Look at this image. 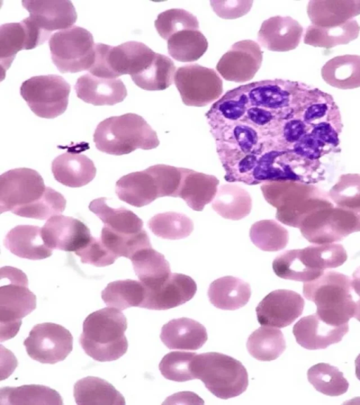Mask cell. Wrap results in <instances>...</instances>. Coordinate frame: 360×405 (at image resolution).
I'll list each match as a JSON object with an SVG mask.
<instances>
[{"label": "cell", "instance_id": "6da1fadb", "mask_svg": "<svg viewBox=\"0 0 360 405\" xmlns=\"http://www.w3.org/2000/svg\"><path fill=\"white\" fill-rule=\"evenodd\" d=\"M264 199L276 208L281 223L299 229L310 214L335 205L323 189L314 184L296 181H269L261 186Z\"/></svg>", "mask_w": 360, "mask_h": 405}, {"label": "cell", "instance_id": "7a4b0ae2", "mask_svg": "<svg viewBox=\"0 0 360 405\" xmlns=\"http://www.w3.org/2000/svg\"><path fill=\"white\" fill-rule=\"evenodd\" d=\"M127 318L120 310L113 307L99 309L84 321L80 345L96 361L117 360L127 351Z\"/></svg>", "mask_w": 360, "mask_h": 405}, {"label": "cell", "instance_id": "3957f363", "mask_svg": "<svg viewBox=\"0 0 360 405\" xmlns=\"http://www.w3.org/2000/svg\"><path fill=\"white\" fill-rule=\"evenodd\" d=\"M94 142L100 151L114 155L129 154L138 148L150 150L160 144L157 133L134 113L101 121L95 129Z\"/></svg>", "mask_w": 360, "mask_h": 405}, {"label": "cell", "instance_id": "277c9868", "mask_svg": "<svg viewBox=\"0 0 360 405\" xmlns=\"http://www.w3.org/2000/svg\"><path fill=\"white\" fill-rule=\"evenodd\" d=\"M351 278L335 271L303 284L305 298L316 305L317 315L333 326L348 323L354 316L356 302L351 295Z\"/></svg>", "mask_w": 360, "mask_h": 405}, {"label": "cell", "instance_id": "5b68a950", "mask_svg": "<svg viewBox=\"0 0 360 405\" xmlns=\"http://www.w3.org/2000/svg\"><path fill=\"white\" fill-rule=\"evenodd\" d=\"M320 160H311L291 150L270 148L259 157L252 172L253 185L269 181H296L315 184L326 179Z\"/></svg>", "mask_w": 360, "mask_h": 405}, {"label": "cell", "instance_id": "8992f818", "mask_svg": "<svg viewBox=\"0 0 360 405\" xmlns=\"http://www.w3.org/2000/svg\"><path fill=\"white\" fill-rule=\"evenodd\" d=\"M195 379H200L214 396L237 397L248 386V374L240 361L219 352L196 354L192 363Z\"/></svg>", "mask_w": 360, "mask_h": 405}, {"label": "cell", "instance_id": "52a82bcc", "mask_svg": "<svg viewBox=\"0 0 360 405\" xmlns=\"http://www.w3.org/2000/svg\"><path fill=\"white\" fill-rule=\"evenodd\" d=\"M0 275L6 281L0 287V340L3 342L18 333L21 319L35 309L37 298L29 290L27 278L21 270L4 266Z\"/></svg>", "mask_w": 360, "mask_h": 405}, {"label": "cell", "instance_id": "ba28073f", "mask_svg": "<svg viewBox=\"0 0 360 405\" xmlns=\"http://www.w3.org/2000/svg\"><path fill=\"white\" fill-rule=\"evenodd\" d=\"M53 64L62 73L88 70L95 60L91 33L77 25L53 33L49 39Z\"/></svg>", "mask_w": 360, "mask_h": 405}, {"label": "cell", "instance_id": "9c48e42d", "mask_svg": "<svg viewBox=\"0 0 360 405\" xmlns=\"http://www.w3.org/2000/svg\"><path fill=\"white\" fill-rule=\"evenodd\" d=\"M299 229L302 236L313 244L339 242L360 231V211L335 205L321 208L308 215Z\"/></svg>", "mask_w": 360, "mask_h": 405}, {"label": "cell", "instance_id": "30bf717a", "mask_svg": "<svg viewBox=\"0 0 360 405\" xmlns=\"http://www.w3.org/2000/svg\"><path fill=\"white\" fill-rule=\"evenodd\" d=\"M48 186L37 171L30 168L8 170L0 176V210L20 216L38 203Z\"/></svg>", "mask_w": 360, "mask_h": 405}, {"label": "cell", "instance_id": "8fae6325", "mask_svg": "<svg viewBox=\"0 0 360 405\" xmlns=\"http://www.w3.org/2000/svg\"><path fill=\"white\" fill-rule=\"evenodd\" d=\"M70 85L56 75L32 77L22 83L20 95L38 117L53 119L62 115L68 105Z\"/></svg>", "mask_w": 360, "mask_h": 405}, {"label": "cell", "instance_id": "7c38bea8", "mask_svg": "<svg viewBox=\"0 0 360 405\" xmlns=\"http://www.w3.org/2000/svg\"><path fill=\"white\" fill-rule=\"evenodd\" d=\"M174 83L186 105L202 107L218 99L223 82L217 72L198 64L179 67Z\"/></svg>", "mask_w": 360, "mask_h": 405}, {"label": "cell", "instance_id": "4fadbf2b", "mask_svg": "<svg viewBox=\"0 0 360 405\" xmlns=\"http://www.w3.org/2000/svg\"><path fill=\"white\" fill-rule=\"evenodd\" d=\"M27 354L42 364L63 361L72 350L73 338L61 325L42 323L35 325L23 342Z\"/></svg>", "mask_w": 360, "mask_h": 405}, {"label": "cell", "instance_id": "5bb4252c", "mask_svg": "<svg viewBox=\"0 0 360 405\" xmlns=\"http://www.w3.org/2000/svg\"><path fill=\"white\" fill-rule=\"evenodd\" d=\"M22 6L30 13L25 22L35 32L42 44L53 31L63 30L73 26L77 14L70 1H22Z\"/></svg>", "mask_w": 360, "mask_h": 405}, {"label": "cell", "instance_id": "9a60e30c", "mask_svg": "<svg viewBox=\"0 0 360 405\" xmlns=\"http://www.w3.org/2000/svg\"><path fill=\"white\" fill-rule=\"evenodd\" d=\"M146 45L139 41H127L118 46L97 43L95 60L89 70L90 74L103 78L116 79L123 75H131Z\"/></svg>", "mask_w": 360, "mask_h": 405}, {"label": "cell", "instance_id": "2e32d148", "mask_svg": "<svg viewBox=\"0 0 360 405\" xmlns=\"http://www.w3.org/2000/svg\"><path fill=\"white\" fill-rule=\"evenodd\" d=\"M263 52L250 39L236 42L219 59L218 73L226 80L243 83L252 79L261 67Z\"/></svg>", "mask_w": 360, "mask_h": 405}, {"label": "cell", "instance_id": "e0dca14e", "mask_svg": "<svg viewBox=\"0 0 360 405\" xmlns=\"http://www.w3.org/2000/svg\"><path fill=\"white\" fill-rule=\"evenodd\" d=\"M304 307V300L299 293L290 290H276L258 304L257 320L261 325L284 328L300 316Z\"/></svg>", "mask_w": 360, "mask_h": 405}, {"label": "cell", "instance_id": "ac0fdd59", "mask_svg": "<svg viewBox=\"0 0 360 405\" xmlns=\"http://www.w3.org/2000/svg\"><path fill=\"white\" fill-rule=\"evenodd\" d=\"M43 239L51 249L77 252L92 239L89 229L75 218L57 214L46 221L41 228Z\"/></svg>", "mask_w": 360, "mask_h": 405}, {"label": "cell", "instance_id": "d6986e66", "mask_svg": "<svg viewBox=\"0 0 360 405\" xmlns=\"http://www.w3.org/2000/svg\"><path fill=\"white\" fill-rule=\"evenodd\" d=\"M197 291L195 281L189 276L172 273L160 286L147 290L140 307L166 310L180 306L193 298Z\"/></svg>", "mask_w": 360, "mask_h": 405}, {"label": "cell", "instance_id": "ffe728a7", "mask_svg": "<svg viewBox=\"0 0 360 405\" xmlns=\"http://www.w3.org/2000/svg\"><path fill=\"white\" fill-rule=\"evenodd\" d=\"M349 330L348 323L333 326L323 321L316 313L301 318L293 326L297 342L310 349H326L340 342Z\"/></svg>", "mask_w": 360, "mask_h": 405}, {"label": "cell", "instance_id": "44dd1931", "mask_svg": "<svg viewBox=\"0 0 360 405\" xmlns=\"http://www.w3.org/2000/svg\"><path fill=\"white\" fill-rule=\"evenodd\" d=\"M303 27L290 16L276 15L264 20L258 32L259 44L271 51L285 52L300 43Z\"/></svg>", "mask_w": 360, "mask_h": 405}, {"label": "cell", "instance_id": "7402d4cb", "mask_svg": "<svg viewBox=\"0 0 360 405\" xmlns=\"http://www.w3.org/2000/svg\"><path fill=\"white\" fill-rule=\"evenodd\" d=\"M75 89L79 98L94 105H113L127 95L120 79L98 77L90 73L78 78Z\"/></svg>", "mask_w": 360, "mask_h": 405}, {"label": "cell", "instance_id": "603a6c76", "mask_svg": "<svg viewBox=\"0 0 360 405\" xmlns=\"http://www.w3.org/2000/svg\"><path fill=\"white\" fill-rule=\"evenodd\" d=\"M160 339L171 349L197 350L207 340V333L199 322L182 317L163 325Z\"/></svg>", "mask_w": 360, "mask_h": 405}, {"label": "cell", "instance_id": "cb8c5ba5", "mask_svg": "<svg viewBox=\"0 0 360 405\" xmlns=\"http://www.w3.org/2000/svg\"><path fill=\"white\" fill-rule=\"evenodd\" d=\"M115 192L120 200L136 207L160 198L156 179L148 169L122 176L116 182Z\"/></svg>", "mask_w": 360, "mask_h": 405}, {"label": "cell", "instance_id": "d4e9b609", "mask_svg": "<svg viewBox=\"0 0 360 405\" xmlns=\"http://www.w3.org/2000/svg\"><path fill=\"white\" fill-rule=\"evenodd\" d=\"M51 171L57 181L72 188L88 184L96 174L93 161L86 155L70 152L61 154L53 160Z\"/></svg>", "mask_w": 360, "mask_h": 405}, {"label": "cell", "instance_id": "484cf974", "mask_svg": "<svg viewBox=\"0 0 360 405\" xmlns=\"http://www.w3.org/2000/svg\"><path fill=\"white\" fill-rule=\"evenodd\" d=\"M4 245L13 255L32 260L43 259L52 255L53 250L45 243L41 228L19 225L6 234Z\"/></svg>", "mask_w": 360, "mask_h": 405}, {"label": "cell", "instance_id": "4316f807", "mask_svg": "<svg viewBox=\"0 0 360 405\" xmlns=\"http://www.w3.org/2000/svg\"><path fill=\"white\" fill-rule=\"evenodd\" d=\"M307 12L312 25L336 27L360 14V0H312L308 2Z\"/></svg>", "mask_w": 360, "mask_h": 405}, {"label": "cell", "instance_id": "83f0119b", "mask_svg": "<svg viewBox=\"0 0 360 405\" xmlns=\"http://www.w3.org/2000/svg\"><path fill=\"white\" fill-rule=\"evenodd\" d=\"M219 181L210 174L184 168V173L178 197L182 198L193 210L202 211L212 202Z\"/></svg>", "mask_w": 360, "mask_h": 405}, {"label": "cell", "instance_id": "f1b7e54d", "mask_svg": "<svg viewBox=\"0 0 360 405\" xmlns=\"http://www.w3.org/2000/svg\"><path fill=\"white\" fill-rule=\"evenodd\" d=\"M130 259L135 274L147 290L160 286L172 274L165 256L152 247L139 250Z\"/></svg>", "mask_w": 360, "mask_h": 405}, {"label": "cell", "instance_id": "f546056e", "mask_svg": "<svg viewBox=\"0 0 360 405\" xmlns=\"http://www.w3.org/2000/svg\"><path fill=\"white\" fill-rule=\"evenodd\" d=\"M207 295L215 307L224 310H236L244 307L251 296L249 283L242 279L227 276L210 283Z\"/></svg>", "mask_w": 360, "mask_h": 405}, {"label": "cell", "instance_id": "4dcf8cb0", "mask_svg": "<svg viewBox=\"0 0 360 405\" xmlns=\"http://www.w3.org/2000/svg\"><path fill=\"white\" fill-rule=\"evenodd\" d=\"M74 397L79 405H124V397L108 381L94 376L83 378L74 385Z\"/></svg>", "mask_w": 360, "mask_h": 405}, {"label": "cell", "instance_id": "1f68e13d", "mask_svg": "<svg viewBox=\"0 0 360 405\" xmlns=\"http://www.w3.org/2000/svg\"><path fill=\"white\" fill-rule=\"evenodd\" d=\"M89 209L103 221L104 226L117 233L136 234L143 230V222L136 214L123 207H110L104 197L92 200Z\"/></svg>", "mask_w": 360, "mask_h": 405}, {"label": "cell", "instance_id": "d6a6232c", "mask_svg": "<svg viewBox=\"0 0 360 405\" xmlns=\"http://www.w3.org/2000/svg\"><path fill=\"white\" fill-rule=\"evenodd\" d=\"M321 77L328 84L340 89L360 87V56L343 55L330 59L321 68Z\"/></svg>", "mask_w": 360, "mask_h": 405}, {"label": "cell", "instance_id": "836d02e7", "mask_svg": "<svg viewBox=\"0 0 360 405\" xmlns=\"http://www.w3.org/2000/svg\"><path fill=\"white\" fill-rule=\"evenodd\" d=\"M213 210L221 217L231 220H240L247 217L252 209V198L244 188L235 184H226L218 187L212 202Z\"/></svg>", "mask_w": 360, "mask_h": 405}, {"label": "cell", "instance_id": "e575fe53", "mask_svg": "<svg viewBox=\"0 0 360 405\" xmlns=\"http://www.w3.org/2000/svg\"><path fill=\"white\" fill-rule=\"evenodd\" d=\"M359 32L360 26L354 19L333 27L311 25L306 29L304 43L314 47L330 49L349 44L359 37Z\"/></svg>", "mask_w": 360, "mask_h": 405}, {"label": "cell", "instance_id": "d590c367", "mask_svg": "<svg viewBox=\"0 0 360 405\" xmlns=\"http://www.w3.org/2000/svg\"><path fill=\"white\" fill-rule=\"evenodd\" d=\"M1 405L14 404H63L60 394L47 386L25 385L20 387H4L0 390Z\"/></svg>", "mask_w": 360, "mask_h": 405}, {"label": "cell", "instance_id": "8d00e7d4", "mask_svg": "<svg viewBox=\"0 0 360 405\" xmlns=\"http://www.w3.org/2000/svg\"><path fill=\"white\" fill-rule=\"evenodd\" d=\"M246 347L255 359L270 361L276 359L285 351L286 345L279 329L261 326L249 335Z\"/></svg>", "mask_w": 360, "mask_h": 405}, {"label": "cell", "instance_id": "74e56055", "mask_svg": "<svg viewBox=\"0 0 360 405\" xmlns=\"http://www.w3.org/2000/svg\"><path fill=\"white\" fill-rule=\"evenodd\" d=\"M299 250L306 266L321 275L326 269L337 268L347 259L343 245L336 243L314 244Z\"/></svg>", "mask_w": 360, "mask_h": 405}, {"label": "cell", "instance_id": "f35d334b", "mask_svg": "<svg viewBox=\"0 0 360 405\" xmlns=\"http://www.w3.org/2000/svg\"><path fill=\"white\" fill-rule=\"evenodd\" d=\"M208 48L206 37L199 30L180 31L167 40L169 56L180 62H194L201 58Z\"/></svg>", "mask_w": 360, "mask_h": 405}, {"label": "cell", "instance_id": "ab89813d", "mask_svg": "<svg viewBox=\"0 0 360 405\" xmlns=\"http://www.w3.org/2000/svg\"><path fill=\"white\" fill-rule=\"evenodd\" d=\"M176 71L175 65L169 57L157 53L153 62L131 79L141 89L161 91L172 84Z\"/></svg>", "mask_w": 360, "mask_h": 405}, {"label": "cell", "instance_id": "60d3db41", "mask_svg": "<svg viewBox=\"0 0 360 405\" xmlns=\"http://www.w3.org/2000/svg\"><path fill=\"white\" fill-rule=\"evenodd\" d=\"M145 297V288L141 281L126 279L111 282L101 292V298L110 307L123 310L139 307Z\"/></svg>", "mask_w": 360, "mask_h": 405}, {"label": "cell", "instance_id": "b9f144b4", "mask_svg": "<svg viewBox=\"0 0 360 405\" xmlns=\"http://www.w3.org/2000/svg\"><path fill=\"white\" fill-rule=\"evenodd\" d=\"M309 382L318 392L328 396H340L348 390L349 382L335 366L326 363L312 366L307 371Z\"/></svg>", "mask_w": 360, "mask_h": 405}, {"label": "cell", "instance_id": "7bdbcfd3", "mask_svg": "<svg viewBox=\"0 0 360 405\" xmlns=\"http://www.w3.org/2000/svg\"><path fill=\"white\" fill-rule=\"evenodd\" d=\"M148 226L153 234L169 240L185 238L193 230V221L186 214L176 212L158 214L150 218Z\"/></svg>", "mask_w": 360, "mask_h": 405}, {"label": "cell", "instance_id": "ee69618b", "mask_svg": "<svg viewBox=\"0 0 360 405\" xmlns=\"http://www.w3.org/2000/svg\"><path fill=\"white\" fill-rule=\"evenodd\" d=\"M250 238L259 249L276 252L284 249L289 240L288 230L276 221L264 219L254 223L250 229Z\"/></svg>", "mask_w": 360, "mask_h": 405}, {"label": "cell", "instance_id": "f6af8a7d", "mask_svg": "<svg viewBox=\"0 0 360 405\" xmlns=\"http://www.w3.org/2000/svg\"><path fill=\"white\" fill-rule=\"evenodd\" d=\"M30 50L29 38L23 22H11L0 27V60L2 73L8 69L16 53Z\"/></svg>", "mask_w": 360, "mask_h": 405}, {"label": "cell", "instance_id": "bcb514c9", "mask_svg": "<svg viewBox=\"0 0 360 405\" xmlns=\"http://www.w3.org/2000/svg\"><path fill=\"white\" fill-rule=\"evenodd\" d=\"M100 238L108 250L117 258L124 257L131 259L139 250L152 247L145 229L136 234H120L103 226Z\"/></svg>", "mask_w": 360, "mask_h": 405}, {"label": "cell", "instance_id": "7dc6e473", "mask_svg": "<svg viewBox=\"0 0 360 405\" xmlns=\"http://www.w3.org/2000/svg\"><path fill=\"white\" fill-rule=\"evenodd\" d=\"M328 195L335 206L360 211V174H341Z\"/></svg>", "mask_w": 360, "mask_h": 405}, {"label": "cell", "instance_id": "c3c4849f", "mask_svg": "<svg viewBox=\"0 0 360 405\" xmlns=\"http://www.w3.org/2000/svg\"><path fill=\"white\" fill-rule=\"evenodd\" d=\"M158 34L165 40L185 30H198L197 18L190 12L181 8H172L163 11L155 20Z\"/></svg>", "mask_w": 360, "mask_h": 405}, {"label": "cell", "instance_id": "681fc988", "mask_svg": "<svg viewBox=\"0 0 360 405\" xmlns=\"http://www.w3.org/2000/svg\"><path fill=\"white\" fill-rule=\"evenodd\" d=\"M197 353L171 352L163 356L159 364L161 374L169 380L186 382L195 379L192 363Z\"/></svg>", "mask_w": 360, "mask_h": 405}, {"label": "cell", "instance_id": "f907efd6", "mask_svg": "<svg viewBox=\"0 0 360 405\" xmlns=\"http://www.w3.org/2000/svg\"><path fill=\"white\" fill-rule=\"evenodd\" d=\"M158 183L161 197H178L184 168L167 165H155L147 168Z\"/></svg>", "mask_w": 360, "mask_h": 405}, {"label": "cell", "instance_id": "816d5d0a", "mask_svg": "<svg viewBox=\"0 0 360 405\" xmlns=\"http://www.w3.org/2000/svg\"><path fill=\"white\" fill-rule=\"evenodd\" d=\"M83 264L95 266H106L115 262L117 259L102 243L100 238H92L89 244L75 252Z\"/></svg>", "mask_w": 360, "mask_h": 405}, {"label": "cell", "instance_id": "f5cc1de1", "mask_svg": "<svg viewBox=\"0 0 360 405\" xmlns=\"http://www.w3.org/2000/svg\"><path fill=\"white\" fill-rule=\"evenodd\" d=\"M252 4L253 1H210L214 12L223 19H236L246 15Z\"/></svg>", "mask_w": 360, "mask_h": 405}, {"label": "cell", "instance_id": "db71d44e", "mask_svg": "<svg viewBox=\"0 0 360 405\" xmlns=\"http://www.w3.org/2000/svg\"><path fill=\"white\" fill-rule=\"evenodd\" d=\"M351 283L352 288L360 297V266L354 271Z\"/></svg>", "mask_w": 360, "mask_h": 405}, {"label": "cell", "instance_id": "11a10c76", "mask_svg": "<svg viewBox=\"0 0 360 405\" xmlns=\"http://www.w3.org/2000/svg\"><path fill=\"white\" fill-rule=\"evenodd\" d=\"M355 373L356 378L360 380V354L355 360Z\"/></svg>", "mask_w": 360, "mask_h": 405}, {"label": "cell", "instance_id": "9f6ffc18", "mask_svg": "<svg viewBox=\"0 0 360 405\" xmlns=\"http://www.w3.org/2000/svg\"><path fill=\"white\" fill-rule=\"evenodd\" d=\"M354 317L360 321V300L356 302V309Z\"/></svg>", "mask_w": 360, "mask_h": 405}]
</instances>
